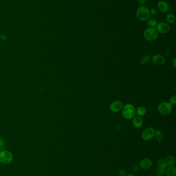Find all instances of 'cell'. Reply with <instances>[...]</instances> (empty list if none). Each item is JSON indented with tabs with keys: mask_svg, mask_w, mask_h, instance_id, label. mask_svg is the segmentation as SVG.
<instances>
[{
	"mask_svg": "<svg viewBox=\"0 0 176 176\" xmlns=\"http://www.w3.org/2000/svg\"><path fill=\"white\" fill-rule=\"evenodd\" d=\"M122 117L126 120H131L136 114V109L131 104H127L123 106L122 110Z\"/></svg>",
	"mask_w": 176,
	"mask_h": 176,
	"instance_id": "6da1fadb",
	"label": "cell"
},
{
	"mask_svg": "<svg viewBox=\"0 0 176 176\" xmlns=\"http://www.w3.org/2000/svg\"><path fill=\"white\" fill-rule=\"evenodd\" d=\"M136 15L139 20L141 21H147L150 18V10L147 7L141 6L137 9Z\"/></svg>",
	"mask_w": 176,
	"mask_h": 176,
	"instance_id": "7a4b0ae2",
	"label": "cell"
},
{
	"mask_svg": "<svg viewBox=\"0 0 176 176\" xmlns=\"http://www.w3.org/2000/svg\"><path fill=\"white\" fill-rule=\"evenodd\" d=\"M158 110L161 115H167L172 112L173 105L169 102H161L158 106Z\"/></svg>",
	"mask_w": 176,
	"mask_h": 176,
	"instance_id": "3957f363",
	"label": "cell"
},
{
	"mask_svg": "<svg viewBox=\"0 0 176 176\" xmlns=\"http://www.w3.org/2000/svg\"><path fill=\"white\" fill-rule=\"evenodd\" d=\"M158 32L155 28L148 27L144 32V38L149 41L155 40L158 38Z\"/></svg>",
	"mask_w": 176,
	"mask_h": 176,
	"instance_id": "277c9868",
	"label": "cell"
},
{
	"mask_svg": "<svg viewBox=\"0 0 176 176\" xmlns=\"http://www.w3.org/2000/svg\"><path fill=\"white\" fill-rule=\"evenodd\" d=\"M13 156L10 151H1L0 152V162L4 164H9L13 161Z\"/></svg>",
	"mask_w": 176,
	"mask_h": 176,
	"instance_id": "5b68a950",
	"label": "cell"
},
{
	"mask_svg": "<svg viewBox=\"0 0 176 176\" xmlns=\"http://www.w3.org/2000/svg\"><path fill=\"white\" fill-rule=\"evenodd\" d=\"M155 129L152 127H148L143 130L142 133V138L145 141H149L155 137Z\"/></svg>",
	"mask_w": 176,
	"mask_h": 176,
	"instance_id": "8992f818",
	"label": "cell"
},
{
	"mask_svg": "<svg viewBox=\"0 0 176 176\" xmlns=\"http://www.w3.org/2000/svg\"><path fill=\"white\" fill-rule=\"evenodd\" d=\"M156 29L158 31V33L162 34H166L168 33L170 31L171 27L168 23L161 22L157 23V25L156 26Z\"/></svg>",
	"mask_w": 176,
	"mask_h": 176,
	"instance_id": "52a82bcc",
	"label": "cell"
},
{
	"mask_svg": "<svg viewBox=\"0 0 176 176\" xmlns=\"http://www.w3.org/2000/svg\"><path fill=\"white\" fill-rule=\"evenodd\" d=\"M123 106V103L121 101L115 100L112 102L109 105V110L112 112H119L120 111H122Z\"/></svg>",
	"mask_w": 176,
	"mask_h": 176,
	"instance_id": "ba28073f",
	"label": "cell"
},
{
	"mask_svg": "<svg viewBox=\"0 0 176 176\" xmlns=\"http://www.w3.org/2000/svg\"><path fill=\"white\" fill-rule=\"evenodd\" d=\"M151 60L153 64L158 66H163L166 62L165 57L161 54H155L153 55L151 58Z\"/></svg>",
	"mask_w": 176,
	"mask_h": 176,
	"instance_id": "9c48e42d",
	"label": "cell"
},
{
	"mask_svg": "<svg viewBox=\"0 0 176 176\" xmlns=\"http://www.w3.org/2000/svg\"><path fill=\"white\" fill-rule=\"evenodd\" d=\"M152 165V161L149 158H144L140 161L139 166L140 169H150Z\"/></svg>",
	"mask_w": 176,
	"mask_h": 176,
	"instance_id": "30bf717a",
	"label": "cell"
},
{
	"mask_svg": "<svg viewBox=\"0 0 176 176\" xmlns=\"http://www.w3.org/2000/svg\"><path fill=\"white\" fill-rule=\"evenodd\" d=\"M157 8L159 11H160L161 13H166L168 12L169 9V6L168 3L166 2V1H160L158 2Z\"/></svg>",
	"mask_w": 176,
	"mask_h": 176,
	"instance_id": "8fae6325",
	"label": "cell"
},
{
	"mask_svg": "<svg viewBox=\"0 0 176 176\" xmlns=\"http://www.w3.org/2000/svg\"><path fill=\"white\" fill-rule=\"evenodd\" d=\"M132 124L133 125V126L134 127L136 128H140L142 127L144 124V121L142 117L139 116H136L133 117L132 118Z\"/></svg>",
	"mask_w": 176,
	"mask_h": 176,
	"instance_id": "7c38bea8",
	"label": "cell"
},
{
	"mask_svg": "<svg viewBox=\"0 0 176 176\" xmlns=\"http://www.w3.org/2000/svg\"><path fill=\"white\" fill-rule=\"evenodd\" d=\"M155 137L156 138L157 140L160 143L163 142V141L164 140V135L163 132L160 129L155 130Z\"/></svg>",
	"mask_w": 176,
	"mask_h": 176,
	"instance_id": "4fadbf2b",
	"label": "cell"
},
{
	"mask_svg": "<svg viewBox=\"0 0 176 176\" xmlns=\"http://www.w3.org/2000/svg\"><path fill=\"white\" fill-rule=\"evenodd\" d=\"M147 113V109L145 107L143 106H140L138 108H137L136 110V114H137V116H143L146 114Z\"/></svg>",
	"mask_w": 176,
	"mask_h": 176,
	"instance_id": "5bb4252c",
	"label": "cell"
},
{
	"mask_svg": "<svg viewBox=\"0 0 176 176\" xmlns=\"http://www.w3.org/2000/svg\"><path fill=\"white\" fill-rule=\"evenodd\" d=\"M166 174L167 176H176V169L173 166H169L166 169Z\"/></svg>",
	"mask_w": 176,
	"mask_h": 176,
	"instance_id": "9a60e30c",
	"label": "cell"
},
{
	"mask_svg": "<svg viewBox=\"0 0 176 176\" xmlns=\"http://www.w3.org/2000/svg\"><path fill=\"white\" fill-rule=\"evenodd\" d=\"M165 160L167 165L168 166H173V164H175V158L173 156L169 155L166 157Z\"/></svg>",
	"mask_w": 176,
	"mask_h": 176,
	"instance_id": "2e32d148",
	"label": "cell"
},
{
	"mask_svg": "<svg viewBox=\"0 0 176 176\" xmlns=\"http://www.w3.org/2000/svg\"><path fill=\"white\" fill-rule=\"evenodd\" d=\"M150 58L151 57L149 55H146L145 56H143L140 59V64L142 65H145L147 64L149 61H150Z\"/></svg>",
	"mask_w": 176,
	"mask_h": 176,
	"instance_id": "e0dca14e",
	"label": "cell"
},
{
	"mask_svg": "<svg viewBox=\"0 0 176 176\" xmlns=\"http://www.w3.org/2000/svg\"><path fill=\"white\" fill-rule=\"evenodd\" d=\"M175 19L176 18H175V15L171 13H168L166 17V20L169 24H173L174 23L175 21Z\"/></svg>",
	"mask_w": 176,
	"mask_h": 176,
	"instance_id": "ac0fdd59",
	"label": "cell"
},
{
	"mask_svg": "<svg viewBox=\"0 0 176 176\" xmlns=\"http://www.w3.org/2000/svg\"><path fill=\"white\" fill-rule=\"evenodd\" d=\"M157 22L154 19H149L147 20V25L149 27L151 28H155L156 26L157 25Z\"/></svg>",
	"mask_w": 176,
	"mask_h": 176,
	"instance_id": "d6986e66",
	"label": "cell"
},
{
	"mask_svg": "<svg viewBox=\"0 0 176 176\" xmlns=\"http://www.w3.org/2000/svg\"><path fill=\"white\" fill-rule=\"evenodd\" d=\"M157 164H158V167H160V168L166 169V167L167 166L165 159H159L157 160Z\"/></svg>",
	"mask_w": 176,
	"mask_h": 176,
	"instance_id": "ffe728a7",
	"label": "cell"
},
{
	"mask_svg": "<svg viewBox=\"0 0 176 176\" xmlns=\"http://www.w3.org/2000/svg\"><path fill=\"white\" fill-rule=\"evenodd\" d=\"M166 174V169L158 167L157 169V175L158 176H163Z\"/></svg>",
	"mask_w": 176,
	"mask_h": 176,
	"instance_id": "44dd1931",
	"label": "cell"
},
{
	"mask_svg": "<svg viewBox=\"0 0 176 176\" xmlns=\"http://www.w3.org/2000/svg\"><path fill=\"white\" fill-rule=\"evenodd\" d=\"M6 144L5 141L2 139H0V151H4L5 148Z\"/></svg>",
	"mask_w": 176,
	"mask_h": 176,
	"instance_id": "7402d4cb",
	"label": "cell"
},
{
	"mask_svg": "<svg viewBox=\"0 0 176 176\" xmlns=\"http://www.w3.org/2000/svg\"><path fill=\"white\" fill-rule=\"evenodd\" d=\"M169 103L172 105H175L176 104V95H173L171 96L169 98Z\"/></svg>",
	"mask_w": 176,
	"mask_h": 176,
	"instance_id": "603a6c76",
	"label": "cell"
},
{
	"mask_svg": "<svg viewBox=\"0 0 176 176\" xmlns=\"http://www.w3.org/2000/svg\"><path fill=\"white\" fill-rule=\"evenodd\" d=\"M140 166L139 165H135L132 167V171L133 173H137L138 171H139L140 170Z\"/></svg>",
	"mask_w": 176,
	"mask_h": 176,
	"instance_id": "cb8c5ba5",
	"label": "cell"
},
{
	"mask_svg": "<svg viewBox=\"0 0 176 176\" xmlns=\"http://www.w3.org/2000/svg\"><path fill=\"white\" fill-rule=\"evenodd\" d=\"M119 174L120 176H126L127 175V171L123 169H120L118 171Z\"/></svg>",
	"mask_w": 176,
	"mask_h": 176,
	"instance_id": "d4e9b609",
	"label": "cell"
},
{
	"mask_svg": "<svg viewBox=\"0 0 176 176\" xmlns=\"http://www.w3.org/2000/svg\"><path fill=\"white\" fill-rule=\"evenodd\" d=\"M150 14L151 13L153 15H155L158 13V10L155 8H152L150 11Z\"/></svg>",
	"mask_w": 176,
	"mask_h": 176,
	"instance_id": "484cf974",
	"label": "cell"
},
{
	"mask_svg": "<svg viewBox=\"0 0 176 176\" xmlns=\"http://www.w3.org/2000/svg\"><path fill=\"white\" fill-rule=\"evenodd\" d=\"M138 1V2L139 4H140V5H144L146 2V1L147 0H137Z\"/></svg>",
	"mask_w": 176,
	"mask_h": 176,
	"instance_id": "4316f807",
	"label": "cell"
},
{
	"mask_svg": "<svg viewBox=\"0 0 176 176\" xmlns=\"http://www.w3.org/2000/svg\"><path fill=\"white\" fill-rule=\"evenodd\" d=\"M0 38L4 41H5L6 40V36L3 34H0Z\"/></svg>",
	"mask_w": 176,
	"mask_h": 176,
	"instance_id": "83f0119b",
	"label": "cell"
},
{
	"mask_svg": "<svg viewBox=\"0 0 176 176\" xmlns=\"http://www.w3.org/2000/svg\"><path fill=\"white\" fill-rule=\"evenodd\" d=\"M173 66L176 68V58H174L173 61Z\"/></svg>",
	"mask_w": 176,
	"mask_h": 176,
	"instance_id": "f1b7e54d",
	"label": "cell"
},
{
	"mask_svg": "<svg viewBox=\"0 0 176 176\" xmlns=\"http://www.w3.org/2000/svg\"><path fill=\"white\" fill-rule=\"evenodd\" d=\"M126 176H135L134 175H132V174H128V175H127Z\"/></svg>",
	"mask_w": 176,
	"mask_h": 176,
	"instance_id": "f546056e",
	"label": "cell"
}]
</instances>
